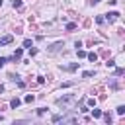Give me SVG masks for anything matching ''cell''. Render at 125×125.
Masks as SVG:
<instances>
[{
    "mask_svg": "<svg viewBox=\"0 0 125 125\" xmlns=\"http://www.w3.org/2000/svg\"><path fill=\"white\" fill-rule=\"evenodd\" d=\"M74 100H76L74 96H62V98H59V100H57V104H59V105H61V107L64 109V107H66L68 104H72Z\"/></svg>",
    "mask_w": 125,
    "mask_h": 125,
    "instance_id": "cell-1",
    "label": "cell"
},
{
    "mask_svg": "<svg viewBox=\"0 0 125 125\" xmlns=\"http://www.w3.org/2000/svg\"><path fill=\"white\" fill-rule=\"evenodd\" d=\"M12 41H14V35H10V33H8V35H2V37H0V47H4V45H10Z\"/></svg>",
    "mask_w": 125,
    "mask_h": 125,
    "instance_id": "cell-2",
    "label": "cell"
},
{
    "mask_svg": "<svg viewBox=\"0 0 125 125\" xmlns=\"http://www.w3.org/2000/svg\"><path fill=\"white\" fill-rule=\"evenodd\" d=\"M62 47H64V43H62V41H57V43H53L47 51H49V53H57V51H61Z\"/></svg>",
    "mask_w": 125,
    "mask_h": 125,
    "instance_id": "cell-3",
    "label": "cell"
},
{
    "mask_svg": "<svg viewBox=\"0 0 125 125\" xmlns=\"http://www.w3.org/2000/svg\"><path fill=\"white\" fill-rule=\"evenodd\" d=\"M78 64L80 62H70V64H64V66H61L62 70H66V72H74L76 68H78Z\"/></svg>",
    "mask_w": 125,
    "mask_h": 125,
    "instance_id": "cell-4",
    "label": "cell"
},
{
    "mask_svg": "<svg viewBox=\"0 0 125 125\" xmlns=\"http://www.w3.org/2000/svg\"><path fill=\"white\" fill-rule=\"evenodd\" d=\"M105 18H107V21H117L119 20V12H109Z\"/></svg>",
    "mask_w": 125,
    "mask_h": 125,
    "instance_id": "cell-5",
    "label": "cell"
},
{
    "mask_svg": "<svg viewBox=\"0 0 125 125\" xmlns=\"http://www.w3.org/2000/svg\"><path fill=\"white\" fill-rule=\"evenodd\" d=\"M21 55H23V51H21V49H16V53H14L12 61H20V59H21Z\"/></svg>",
    "mask_w": 125,
    "mask_h": 125,
    "instance_id": "cell-6",
    "label": "cell"
},
{
    "mask_svg": "<svg viewBox=\"0 0 125 125\" xmlns=\"http://www.w3.org/2000/svg\"><path fill=\"white\" fill-rule=\"evenodd\" d=\"M20 104H21V100H20V98H14V100L10 102V107H14V109H16V107H20Z\"/></svg>",
    "mask_w": 125,
    "mask_h": 125,
    "instance_id": "cell-7",
    "label": "cell"
},
{
    "mask_svg": "<svg viewBox=\"0 0 125 125\" xmlns=\"http://www.w3.org/2000/svg\"><path fill=\"white\" fill-rule=\"evenodd\" d=\"M86 57H88V61H92V62L98 61V55H96V53H86Z\"/></svg>",
    "mask_w": 125,
    "mask_h": 125,
    "instance_id": "cell-8",
    "label": "cell"
},
{
    "mask_svg": "<svg viewBox=\"0 0 125 125\" xmlns=\"http://www.w3.org/2000/svg\"><path fill=\"white\" fill-rule=\"evenodd\" d=\"M92 117H94V119H100V117H102V111L94 107V109H92Z\"/></svg>",
    "mask_w": 125,
    "mask_h": 125,
    "instance_id": "cell-9",
    "label": "cell"
},
{
    "mask_svg": "<svg viewBox=\"0 0 125 125\" xmlns=\"http://www.w3.org/2000/svg\"><path fill=\"white\" fill-rule=\"evenodd\" d=\"M102 117L105 119V123H111V121H113V117H111V113H109V111H107V113H102Z\"/></svg>",
    "mask_w": 125,
    "mask_h": 125,
    "instance_id": "cell-10",
    "label": "cell"
},
{
    "mask_svg": "<svg viewBox=\"0 0 125 125\" xmlns=\"http://www.w3.org/2000/svg\"><path fill=\"white\" fill-rule=\"evenodd\" d=\"M33 100H35V96H33V94H27V96L23 98V102H25V104H31Z\"/></svg>",
    "mask_w": 125,
    "mask_h": 125,
    "instance_id": "cell-11",
    "label": "cell"
},
{
    "mask_svg": "<svg viewBox=\"0 0 125 125\" xmlns=\"http://www.w3.org/2000/svg\"><path fill=\"white\" fill-rule=\"evenodd\" d=\"M76 55H78V59H84V57H86V51H82V49L78 47V49H76Z\"/></svg>",
    "mask_w": 125,
    "mask_h": 125,
    "instance_id": "cell-12",
    "label": "cell"
},
{
    "mask_svg": "<svg viewBox=\"0 0 125 125\" xmlns=\"http://www.w3.org/2000/svg\"><path fill=\"white\" fill-rule=\"evenodd\" d=\"M82 76L84 78H92L94 76V70H86V72H82Z\"/></svg>",
    "mask_w": 125,
    "mask_h": 125,
    "instance_id": "cell-13",
    "label": "cell"
},
{
    "mask_svg": "<svg viewBox=\"0 0 125 125\" xmlns=\"http://www.w3.org/2000/svg\"><path fill=\"white\" fill-rule=\"evenodd\" d=\"M76 29V23H66V31H74Z\"/></svg>",
    "mask_w": 125,
    "mask_h": 125,
    "instance_id": "cell-14",
    "label": "cell"
},
{
    "mask_svg": "<svg viewBox=\"0 0 125 125\" xmlns=\"http://www.w3.org/2000/svg\"><path fill=\"white\" fill-rule=\"evenodd\" d=\"M123 72H125V68H121V66L115 68V76H123Z\"/></svg>",
    "mask_w": 125,
    "mask_h": 125,
    "instance_id": "cell-15",
    "label": "cell"
},
{
    "mask_svg": "<svg viewBox=\"0 0 125 125\" xmlns=\"http://www.w3.org/2000/svg\"><path fill=\"white\" fill-rule=\"evenodd\" d=\"M12 6L14 8H21V0H12Z\"/></svg>",
    "mask_w": 125,
    "mask_h": 125,
    "instance_id": "cell-16",
    "label": "cell"
},
{
    "mask_svg": "<svg viewBox=\"0 0 125 125\" xmlns=\"http://www.w3.org/2000/svg\"><path fill=\"white\" fill-rule=\"evenodd\" d=\"M37 55V49H33V47H29V57H35Z\"/></svg>",
    "mask_w": 125,
    "mask_h": 125,
    "instance_id": "cell-17",
    "label": "cell"
},
{
    "mask_svg": "<svg viewBox=\"0 0 125 125\" xmlns=\"http://www.w3.org/2000/svg\"><path fill=\"white\" fill-rule=\"evenodd\" d=\"M105 66H107V68H113V66H115V61H107Z\"/></svg>",
    "mask_w": 125,
    "mask_h": 125,
    "instance_id": "cell-18",
    "label": "cell"
},
{
    "mask_svg": "<svg viewBox=\"0 0 125 125\" xmlns=\"http://www.w3.org/2000/svg\"><path fill=\"white\" fill-rule=\"evenodd\" d=\"M88 105H90V107H96V100L90 98V100H88Z\"/></svg>",
    "mask_w": 125,
    "mask_h": 125,
    "instance_id": "cell-19",
    "label": "cell"
},
{
    "mask_svg": "<svg viewBox=\"0 0 125 125\" xmlns=\"http://www.w3.org/2000/svg\"><path fill=\"white\" fill-rule=\"evenodd\" d=\"M117 113L123 115V113H125V105H119V107H117Z\"/></svg>",
    "mask_w": 125,
    "mask_h": 125,
    "instance_id": "cell-20",
    "label": "cell"
},
{
    "mask_svg": "<svg viewBox=\"0 0 125 125\" xmlns=\"http://www.w3.org/2000/svg\"><path fill=\"white\" fill-rule=\"evenodd\" d=\"M23 47H27V49H29V47H31V39H25V41H23Z\"/></svg>",
    "mask_w": 125,
    "mask_h": 125,
    "instance_id": "cell-21",
    "label": "cell"
},
{
    "mask_svg": "<svg viewBox=\"0 0 125 125\" xmlns=\"http://www.w3.org/2000/svg\"><path fill=\"white\" fill-rule=\"evenodd\" d=\"M37 115H39V117L45 115V107H39V109H37Z\"/></svg>",
    "mask_w": 125,
    "mask_h": 125,
    "instance_id": "cell-22",
    "label": "cell"
},
{
    "mask_svg": "<svg viewBox=\"0 0 125 125\" xmlns=\"http://www.w3.org/2000/svg\"><path fill=\"white\" fill-rule=\"evenodd\" d=\"M4 62H6V59H2V57H0V68L4 66Z\"/></svg>",
    "mask_w": 125,
    "mask_h": 125,
    "instance_id": "cell-23",
    "label": "cell"
},
{
    "mask_svg": "<svg viewBox=\"0 0 125 125\" xmlns=\"http://www.w3.org/2000/svg\"><path fill=\"white\" fill-rule=\"evenodd\" d=\"M98 2H102V0H90V4H98Z\"/></svg>",
    "mask_w": 125,
    "mask_h": 125,
    "instance_id": "cell-24",
    "label": "cell"
},
{
    "mask_svg": "<svg viewBox=\"0 0 125 125\" xmlns=\"http://www.w3.org/2000/svg\"><path fill=\"white\" fill-rule=\"evenodd\" d=\"M2 2H4V0H0V6H2Z\"/></svg>",
    "mask_w": 125,
    "mask_h": 125,
    "instance_id": "cell-25",
    "label": "cell"
},
{
    "mask_svg": "<svg viewBox=\"0 0 125 125\" xmlns=\"http://www.w3.org/2000/svg\"><path fill=\"white\" fill-rule=\"evenodd\" d=\"M0 121H2V115H0Z\"/></svg>",
    "mask_w": 125,
    "mask_h": 125,
    "instance_id": "cell-26",
    "label": "cell"
}]
</instances>
